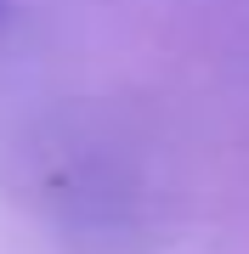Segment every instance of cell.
<instances>
[{
    "mask_svg": "<svg viewBox=\"0 0 249 254\" xmlns=\"http://www.w3.org/2000/svg\"><path fill=\"white\" fill-rule=\"evenodd\" d=\"M0 11H6V6H0Z\"/></svg>",
    "mask_w": 249,
    "mask_h": 254,
    "instance_id": "cell-1",
    "label": "cell"
}]
</instances>
